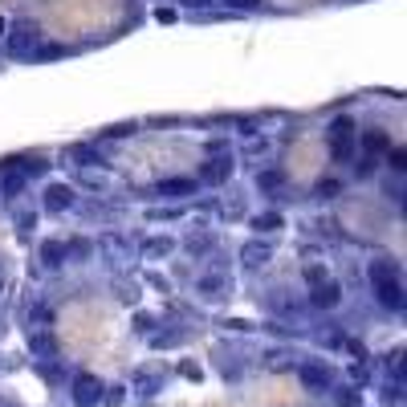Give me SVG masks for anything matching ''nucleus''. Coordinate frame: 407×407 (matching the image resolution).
Masks as SVG:
<instances>
[{
    "label": "nucleus",
    "mask_w": 407,
    "mask_h": 407,
    "mask_svg": "<svg viewBox=\"0 0 407 407\" xmlns=\"http://www.w3.org/2000/svg\"><path fill=\"white\" fill-rule=\"evenodd\" d=\"M155 21H159V25H171V21H176V8H159V13H155Z\"/></svg>",
    "instance_id": "nucleus-18"
},
{
    "label": "nucleus",
    "mask_w": 407,
    "mask_h": 407,
    "mask_svg": "<svg viewBox=\"0 0 407 407\" xmlns=\"http://www.w3.org/2000/svg\"><path fill=\"white\" fill-rule=\"evenodd\" d=\"M228 8H260V0H224Z\"/></svg>",
    "instance_id": "nucleus-17"
},
{
    "label": "nucleus",
    "mask_w": 407,
    "mask_h": 407,
    "mask_svg": "<svg viewBox=\"0 0 407 407\" xmlns=\"http://www.w3.org/2000/svg\"><path fill=\"white\" fill-rule=\"evenodd\" d=\"M155 192H159V195H171V200H179V195H192V192H195V183H192V179H163Z\"/></svg>",
    "instance_id": "nucleus-8"
},
{
    "label": "nucleus",
    "mask_w": 407,
    "mask_h": 407,
    "mask_svg": "<svg viewBox=\"0 0 407 407\" xmlns=\"http://www.w3.org/2000/svg\"><path fill=\"white\" fill-rule=\"evenodd\" d=\"M37 37H41V33H37V25H21V29L8 37V53H13V57H25V53H33Z\"/></svg>",
    "instance_id": "nucleus-4"
},
{
    "label": "nucleus",
    "mask_w": 407,
    "mask_h": 407,
    "mask_svg": "<svg viewBox=\"0 0 407 407\" xmlns=\"http://www.w3.org/2000/svg\"><path fill=\"white\" fill-rule=\"evenodd\" d=\"M277 183H281V176H277V171H265V176H260V188H277Z\"/></svg>",
    "instance_id": "nucleus-19"
},
{
    "label": "nucleus",
    "mask_w": 407,
    "mask_h": 407,
    "mask_svg": "<svg viewBox=\"0 0 407 407\" xmlns=\"http://www.w3.org/2000/svg\"><path fill=\"white\" fill-rule=\"evenodd\" d=\"M391 167H395V171H403V167H407V151L391 147Z\"/></svg>",
    "instance_id": "nucleus-16"
},
{
    "label": "nucleus",
    "mask_w": 407,
    "mask_h": 407,
    "mask_svg": "<svg viewBox=\"0 0 407 407\" xmlns=\"http://www.w3.org/2000/svg\"><path fill=\"white\" fill-rule=\"evenodd\" d=\"M183 4H192V8H200V4H208V0H183Z\"/></svg>",
    "instance_id": "nucleus-22"
},
{
    "label": "nucleus",
    "mask_w": 407,
    "mask_h": 407,
    "mask_svg": "<svg viewBox=\"0 0 407 407\" xmlns=\"http://www.w3.org/2000/svg\"><path fill=\"white\" fill-rule=\"evenodd\" d=\"M265 257H269V244H248V248H244V260H248V265H265Z\"/></svg>",
    "instance_id": "nucleus-13"
},
{
    "label": "nucleus",
    "mask_w": 407,
    "mask_h": 407,
    "mask_svg": "<svg viewBox=\"0 0 407 407\" xmlns=\"http://www.w3.org/2000/svg\"><path fill=\"white\" fill-rule=\"evenodd\" d=\"M4 33H8V21H4V16H0V37H4Z\"/></svg>",
    "instance_id": "nucleus-21"
},
{
    "label": "nucleus",
    "mask_w": 407,
    "mask_h": 407,
    "mask_svg": "<svg viewBox=\"0 0 407 407\" xmlns=\"http://www.w3.org/2000/svg\"><path fill=\"white\" fill-rule=\"evenodd\" d=\"M62 257H65V244L62 241H53V244L41 248V260H45V265H62Z\"/></svg>",
    "instance_id": "nucleus-12"
},
{
    "label": "nucleus",
    "mask_w": 407,
    "mask_h": 407,
    "mask_svg": "<svg viewBox=\"0 0 407 407\" xmlns=\"http://www.w3.org/2000/svg\"><path fill=\"white\" fill-rule=\"evenodd\" d=\"M69 204H74V192H69L65 183H53V188L45 192V208H53V212H65Z\"/></svg>",
    "instance_id": "nucleus-7"
},
{
    "label": "nucleus",
    "mask_w": 407,
    "mask_h": 407,
    "mask_svg": "<svg viewBox=\"0 0 407 407\" xmlns=\"http://www.w3.org/2000/svg\"><path fill=\"white\" fill-rule=\"evenodd\" d=\"M98 399H102V383H98L94 374H78V379H74V403L90 407V403H98Z\"/></svg>",
    "instance_id": "nucleus-3"
},
{
    "label": "nucleus",
    "mask_w": 407,
    "mask_h": 407,
    "mask_svg": "<svg viewBox=\"0 0 407 407\" xmlns=\"http://www.w3.org/2000/svg\"><path fill=\"white\" fill-rule=\"evenodd\" d=\"M371 285H374V297L383 302L387 309H403V281H399V265L395 260H374L371 265Z\"/></svg>",
    "instance_id": "nucleus-1"
},
{
    "label": "nucleus",
    "mask_w": 407,
    "mask_h": 407,
    "mask_svg": "<svg viewBox=\"0 0 407 407\" xmlns=\"http://www.w3.org/2000/svg\"><path fill=\"white\" fill-rule=\"evenodd\" d=\"M338 188H342L338 179H322V183H318V195H322V200H330V195L338 192Z\"/></svg>",
    "instance_id": "nucleus-15"
},
{
    "label": "nucleus",
    "mask_w": 407,
    "mask_h": 407,
    "mask_svg": "<svg viewBox=\"0 0 407 407\" xmlns=\"http://www.w3.org/2000/svg\"><path fill=\"white\" fill-rule=\"evenodd\" d=\"M362 147H367L371 155H379V151H391V134H387V130H367V134H362Z\"/></svg>",
    "instance_id": "nucleus-10"
},
{
    "label": "nucleus",
    "mask_w": 407,
    "mask_h": 407,
    "mask_svg": "<svg viewBox=\"0 0 407 407\" xmlns=\"http://www.w3.org/2000/svg\"><path fill=\"white\" fill-rule=\"evenodd\" d=\"M253 228H257V232H273V228H281V216H277V212H260L257 220H253Z\"/></svg>",
    "instance_id": "nucleus-11"
},
{
    "label": "nucleus",
    "mask_w": 407,
    "mask_h": 407,
    "mask_svg": "<svg viewBox=\"0 0 407 407\" xmlns=\"http://www.w3.org/2000/svg\"><path fill=\"white\" fill-rule=\"evenodd\" d=\"M21 188H25V176H21V171H8V176H4V192L16 195Z\"/></svg>",
    "instance_id": "nucleus-14"
},
{
    "label": "nucleus",
    "mask_w": 407,
    "mask_h": 407,
    "mask_svg": "<svg viewBox=\"0 0 407 407\" xmlns=\"http://www.w3.org/2000/svg\"><path fill=\"white\" fill-rule=\"evenodd\" d=\"M228 176H232V159H212L208 167H204V179H208V183H224Z\"/></svg>",
    "instance_id": "nucleus-9"
},
{
    "label": "nucleus",
    "mask_w": 407,
    "mask_h": 407,
    "mask_svg": "<svg viewBox=\"0 0 407 407\" xmlns=\"http://www.w3.org/2000/svg\"><path fill=\"white\" fill-rule=\"evenodd\" d=\"M326 143H330V151L338 155V159H346L350 151H355V118H334L330 122V130H326Z\"/></svg>",
    "instance_id": "nucleus-2"
},
{
    "label": "nucleus",
    "mask_w": 407,
    "mask_h": 407,
    "mask_svg": "<svg viewBox=\"0 0 407 407\" xmlns=\"http://www.w3.org/2000/svg\"><path fill=\"white\" fill-rule=\"evenodd\" d=\"M302 383H306L309 391H330V383H334V374L326 371L322 362H306V367H302Z\"/></svg>",
    "instance_id": "nucleus-6"
},
{
    "label": "nucleus",
    "mask_w": 407,
    "mask_h": 407,
    "mask_svg": "<svg viewBox=\"0 0 407 407\" xmlns=\"http://www.w3.org/2000/svg\"><path fill=\"white\" fill-rule=\"evenodd\" d=\"M358 403H362V399H358L355 391H350V395H338V407H358Z\"/></svg>",
    "instance_id": "nucleus-20"
},
{
    "label": "nucleus",
    "mask_w": 407,
    "mask_h": 407,
    "mask_svg": "<svg viewBox=\"0 0 407 407\" xmlns=\"http://www.w3.org/2000/svg\"><path fill=\"white\" fill-rule=\"evenodd\" d=\"M309 302H314L318 309H334L342 302V285L338 281H318V290L309 293Z\"/></svg>",
    "instance_id": "nucleus-5"
}]
</instances>
